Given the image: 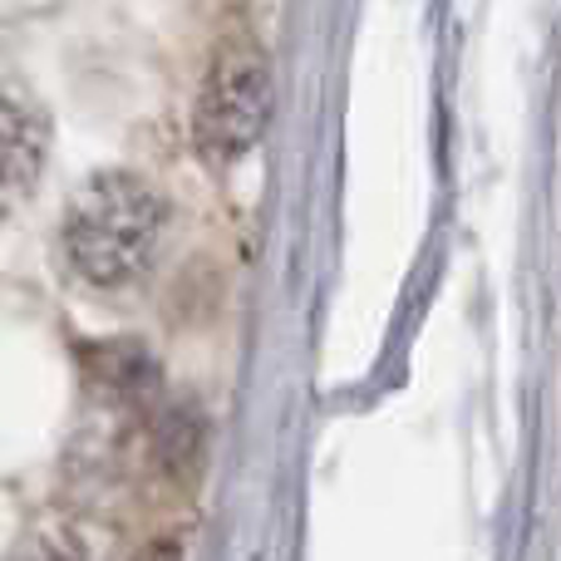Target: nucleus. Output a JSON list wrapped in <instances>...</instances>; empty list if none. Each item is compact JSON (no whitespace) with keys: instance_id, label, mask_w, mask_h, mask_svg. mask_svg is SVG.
Instances as JSON below:
<instances>
[{"instance_id":"nucleus-1","label":"nucleus","mask_w":561,"mask_h":561,"mask_svg":"<svg viewBox=\"0 0 561 561\" xmlns=\"http://www.w3.org/2000/svg\"><path fill=\"white\" fill-rule=\"evenodd\" d=\"M163 197L138 173H94L65 213V252L75 276L114 290L148 272L163 237Z\"/></svg>"},{"instance_id":"nucleus-2","label":"nucleus","mask_w":561,"mask_h":561,"mask_svg":"<svg viewBox=\"0 0 561 561\" xmlns=\"http://www.w3.org/2000/svg\"><path fill=\"white\" fill-rule=\"evenodd\" d=\"M272 118V65L262 49H227L207 69V84L193 108V138L207 163H237L256 148Z\"/></svg>"},{"instance_id":"nucleus-3","label":"nucleus","mask_w":561,"mask_h":561,"mask_svg":"<svg viewBox=\"0 0 561 561\" xmlns=\"http://www.w3.org/2000/svg\"><path fill=\"white\" fill-rule=\"evenodd\" d=\"M79 379L108 409H148L163 389V369H158L153 350L134 335L79 345Z\"/></svg>"},{"instance_id":"nucleus-4","label":"nucleus","mask_w":561,"mask_h":561,"mask_svg":"<svg viewBox=\"0 0 561 561\" xmlns=\"http://www.w3.org/2000/svg\"><path fill=\"white\" fill-rule=\"evenodd\" d=\"M45 168V124L30 104L0 94V213L15 207Z\"/></svg>"},{"instance_id":"nucleus-5","label":"nucleus","mask_w":561,"mask_h":561,"mask_svg":"<svg viewBox=\"0 0 561 561\" xmlns=\"http://www.w3.org/2000/svg\"><path fill=\"white\" fill-rule=\"evenodd\" d=\"M153 454L178 483H193L207 454V424L193 404H168L153 424Z\"/></svg>"},{"instance_id":"nucleus-6","label":"nucleus","mask_w":561,"mask_h":561,"mask_svg":"<svg viewBox=\"0 0 561 561\" xmlns=\"http://www.w3.org/2000/svg\"><path fill=\"white\" fill-rule=\"evenodd\" d=\"M20 561H84V547L69 542V537H35Z\"/></svg>"},{"instance_id":"nucleus-7","label":"nucleus","mask_w":561,"mask_h":561,"mask_svg":"<svg viewBox=\"0 0 561 561\" xmlns=\"http://www.w3.org/2000/svg\"><path fill=\"white\" fill-rule=\"evenodd\" d=\"M134 561H183V542H178V537H158V542H148Z\"/></svg>"}]
</instances>
